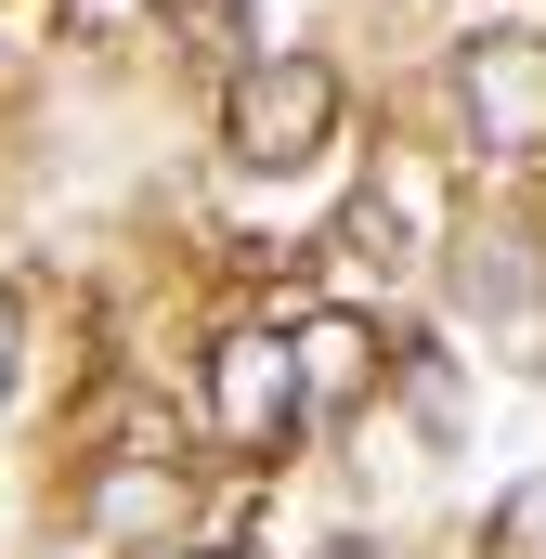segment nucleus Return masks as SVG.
Here are the masks:
<instances>
[{
  "instance_id": "obj_1",
  "label": "nucleus",
  "mask_w": 546,
  "mask_h": 559,
  "mask_svg": "<svg viewBox=\"0 0 546 559\" xmlns=\"http://www.w3.org/2000/svg\"><path fill=\"white\" fill-rule=\"evenodd\" d=\"M222 143H235V169H312L339 143V66L325 52H248L222 92Z\"/></svg>"
},
{
  "instance_id": "obj_2",
  "label": "nucleus",
  "mask_w": 546,
  "mask_h": 559,
  "mask_svg": "<svg viewBox=\"0 0 546 559\" xmlns=\"http://www.w3.org/2000/svg\"><path fill=\"white\" fill-rule=\"evenodd\" d=\"M209 429H222L235 455H261V468L299 442V429H312L286 325H222V338H209Z\"/></svg>"
},
{
  "instance_id": "obj_3",
  "label": "nucleus",
  "mask_w": 546,
  "mask_h": 559,
  "mask_svg": "<svg viewBox=\"0 0 546 559\" xmlns=\"http://www.w3.org/2000/svg\"><path fill=\"white\" fill-rule=\"evenodd\" d=\"M455 118L482 156H546V39L534 26H482L455 52Z\"/></svg>"
},
{
  "instance_id": "obj_4",
  "label": "nucleus",
  "mask_w": 546,
  "mask_h": 559,
  "mask_svg": "<svg viewBox=\"0 0 546 559\" xmlns=\"http://www.w3.org/2000/svg\"><path fill=\"white\" fill-rule=\"evenodd\" d=\"M286 352H299V404H312V417H352V404L391 378V338H378L365 312H312V325H286Z\"/></svg>"
},
{
  "instance_id": "obj_5",
  "label": "nucleus",
  "mask_w": 546,
  "mask_h": 559,
  "mask_svg": "<svg viewBox=\"0 0 546 559\" xmlns=\"http://www.w3.org/2000/svg\"><path fill=\"white\" fill-rule=\"evenodd\" d=\"M79 521H92V534H118V547H156V559H169V521H182L169 455H105V468L79 481Z\"/></svg>"
},
{
  "instance_id": "obj_6",
  "label": "nucleus",
  "mask_w": 546,
  "mask_h": 559,
  "mask_svg": "<svg viewBox=\"0 0 546 559\" xmlns=\"http://www.w3.org/2000/svg\"><path fill=\"white\" fill-rule=\"evenodd\" d=\"M455 299H482V312H534V299H546L534 222H508V209H468V222H455Z\"/></svg>"
},
{
  "instance_id": "obj_7",
  "label": "nucleus",
  "mask_w": 546,
  "mask_h": 559,
  "mask_svg": "<svg viewBox=\"0 0 546 559\" xmlns=\"http://www.w3.org/2000/svg\"><path fill=\"white\" fill-rule=\"evenodd\" d=\"M508 547H534V559H546V481L521 495V508H508Z\"/></svg>"
},
{
  "instance_id": "obj_8",
  "label": "nucleus",
  "mask_w": 546,
  "mask_h": 559,
  "mask_svg": "<svg viewBox=\"0 0 546 559\" xmlns=\"http://www.w3.org/2000/svg\"><path fill=\"white\" fill-rule=\"evenodd\" d=\"M13 338H26V312H13V286H0V404H13Z\"/></svg>"
},
{
  "instance_id": "obj_9",
  "label": "nucleus",
  "mask_w": 546,
  "mask_h": 559,
  "mask_svg": "<svg viewBox=\"0 0 546 559\" xmlns=\"http://www.w3.org/2000/svg\"><path fill=\"white\" fill-rule=\"evenodd\" d=\"M169 559H222V547H169Z\"/></svg>"
}]
</instances>
